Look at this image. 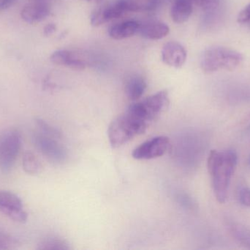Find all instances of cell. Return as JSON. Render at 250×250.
Wrapping results in <instances>:
<instances>
[{"label":"cell","mask_w":250,"mask_h":250,"mask_svg":"<svg viewBox=\"0 0 250 250\" xmlns=\"http://www.w3.org/2000/svg\"><path fill=\"white\" fill-rule=\"evenodd\" d=\"M36 123L39 127L40 130L43 135L50 136V137L55 138V139L61 137V133L60 131L48 124L45 120L38 118L36 119Z\"/></svg>","instance_id":"cell-19"},{"label":"cell","mask_w":250,"mask_h":250,"mask_svg":"<svg viewBox=\"0 0 250 250\" xmlns=\"http://www.w3.org/2000/svg\"><path fill=\"white\" fill-rule=\"evenodd\" d=\"M243 61V56L236 50L223 46H213L203 53L201 67L205 73L218 70H233Z\"/></svg>","instance_id":"cell-3"},{"label":"cell","mask_w":250,"mask_h":250,"mask_svg":"<svg viewBox=\"0 0 250 250\" xmlns=\"http://www.w3.org/2000/svg\"><path fill=\"white\" fill-rule=\"evenodd\" d=\"M0 211L17 223H23L27 220L21 200L13 192L0 191Z\"/></svg>","instance_id":"cell-7"},{"label":"cell","mask_w":250,"mask_h":250,"mask_svg":"<svg viewBox=\"0 0 250 250\" xmlns=\"http://www.w3.org/2000/svg\"><path fill=\"white\" fill-rule=\"evenodd\" d=\"M22 165L23 170L29 175H37L41 172V164L36 156L31 152L26 151L24 153L22 159Z\"/></svg>","instance_id":"cell-17"},{"label":"cell","mask_w":250,"mask_h":250,"mask_svg":"<svg viewBox=\"0 0 250 250\" xmlns=\"http://www.w3.org/2000/svg\"><path fill=\"white\" fill-rule=\"evenodd\" d=\"M57 30V26L55 23H50L44 27L43 34L45 36H50L54 34Z\"/></svg>","instance_id":"cell-23"},{"label":"cell","mask_w":250,"mask_h":250,"mask_svg":"<svg viewBox=\"0 0 250 250\" xmlns=\"http://www.w3.org/2000/svg\"><path fill=\"white\" fill-rule=\"evenodd\" d=\"M148 126L147 123L126 110L109 125L108 136L110 143L113 148H119L135 136L144 134Z\"/></svg>","instance_id":"cell-2"},{"label":"cell","mask_w":250,"mask_h":250,"mask_svg":"<svg viewBox=\"0 0 250 250\" xmlns=\"http://www.w3.org/2000/svg\"><path fill=\"white\" fill-rule=\"evenodd\" d=\"M38 250H67L70 249L68 244L60 238L48 237L41 241L38 245Z\"/></svg>","instance_id":"cell-18"},{"label":"cell","mask_w":250,"mask_h":250,"mask_svg":"<svg viewBox=\"0 0 250 250\" xmlns=\"http://www.w3.org/2000/svg\"><path fill=\"white\" fill-rule=\"evenodd\" d=\"M128 12L126 5L122 0L102 5L95 9L90 16L92 26H98L113 19H118Z\"/></svg>","instance_id":"cell-8"},{"label":"cell","mask_w":250,"mask_h":250,"mask_svg":"<svg viewBox=\"0 0 250 250\" xmlns=\"http://www.w3.org/2000/svg\"><path fill=\"white\" fill-rule=\"evenodd\" d=\"M33 141L37 149L50 161L57 164L65 161L67 158L66 150L55 138L50 137L42 133L35 134Z\"/></svg>","instance_id":"cell-5"},{"label":"cell","mask_w":250,"mask_h":250,"mask_svg":"<svg viewBox=\"0 0 250 250\" xmlns=\"http://www.w3.org/2000/svg\"><path fill=\"white\" fill-rule=\"evenodd\" d=\"M138 32L146 39L160 40L168 35L170 28L163 22H152L140 26Z\"/></svg>","instance_id":"cell-13"},{"label":"cell","mask_w":250,"mask_h":250,"mask_svg":"<svg viewBox=\"0 0 250 250\" xmlns=\"http://www.w3.org/2000/svg\"><path fill=\"white\" fill-rule=\"evenodd\" d=\"M237 155L233 151H216L210 153L207 167L212 182L216 199L224 204L229 196L230 179L237 164Z\"/></svg>","instance_id":"cell-1"},{"label":"cell","mask_w":250,"mask_h":250,"mask_svg":"<svg viewBox=\"0 0 250 250\" xmlns=\"http://www.w3.org/2000/svg\"><path fill=\"white\" fill-rule=\"evenodd\" d=\"M14 245V239L11 236L0 231V250L10 249Z\"/></svg>","instance_id":"cell-20"},{"label":"cell","mask_w":250,"mask_h":250,"mask_svg":"<svg viewBox=\"0 0 250 250\" xmlns=\"http://www.w3.org/2000/svg\"><path fill=\"white\" fill-rule=\"evenodd\" d=\"M162 60L165 64L179 68L186 62V49L179 43L170 41L165 44L162 49Z\"/></svg>","instance_id":"cell-10"},{"label":"cell","mask_w":250,"mask_h":250,"mask_svg":"<svg viewBox=\"0 0 250 250\" xmlns=\"http://www.w3.org/2000/svg\"><path fill=\"white\" fill-rule=\"evenodd\" d=\"M128 12L152 10L158 5L159 0H122Z\"/></svg>","instance_id":"cell-16"},{"label":"cell","mask_w":250,"mask_h":250,"mask_svg":"<svg viewBox=\"0 0 250 250\" xmlns=\"http://www.w3.org/2000/svg\"><path fill=\"white\" fill-rule=\"evenodd\" d=\"M85 1H95L96 3H101L102 1V0H85Z\"/></svg>","instance_id":"cell-25"},{"label":"cell","mask_w":250,"mask_h":250,"mask_svg":"<svg viewBox=\"0 0 250 250\" xmlns=\"http://www.w3.org/2000/svg\"><path fill=\"white\" fill-rule=\"evenodd\" d=\"M50 60L54 64L65 66L76 70H82L86 68V60L81 58L78 54L69 50L62 49L54 51Z\"/></svg>","instance_id":"cell-11"},{"label":"cell","mask_w":250,"mask_h":250,"mask_svg":"<svg viewBox=\"0 0 250 250\" xmlns=\"http://www.w3.org/2000/svg\"><path fill=\"white\" fill-rule=\"evenodd\" d=\"M240 201L242 205L246 207H250V189L245 188L240 192Z\"/></svg>","instance_id":"cell-22"},{"label":"cell","mask_w":250,"mask_h":250,"mask_svg":"<svg viewBox=\"0 0 250 250\" xmlns=\"http://www.w3.org/2000/svg\"><path fill=\"white\" fill-rule=\"evenodd\" d=\"M193 10L192 0H175L171 7V18L176 23H182L188 21Z\"/></svg>","instance_id":"cell-14"},{"label":"cell","mask_w":250,"mask_h":250,"mask_svg":"<svg viewBox=\"0 0 250 250\" xmlns=\"http://www.w3.org/2000/svg\"><path fill=\"white\" fill-rule=\"evenodd\" d=\"M237 20L242 24H250V3L239 13Z\"/></svg>","instance_id":"cell-21"},{"label":"cell","mask_w":250,"mask_h":250,"mask_svg":"<svg viewBox=\"0 0 250 250\" xmlns=\"http://www.w3.org/2000/svg\"><path fill=\"white\" fill-rule=\"evenodd\" d=\"M51 2L29 1L21 12V19L26 23L34 24L45 20L51 14Z\"/></svg>","instance_id":"cell-9"},{"label":"cell","mask_w":250,"mask_h":250,"mask_svg":"<svg viewBox=\"0 0 250 250\" xmlns=\"http://www.w3.org/2000/svg\"><path fill=\"white\" fill-rule=\"evenodd\" d=\"M146 86V82L144 77L138 74L132 75L125 82L126 96L131 101H137L144 95Z\"/></svg>","instance_id":"cell-12"},{"label":"cell","mask_w":250,"mask_h":250,"mask_svg":"<svg viewBox=\"0 0 250 250\" xmlns=\"http://www.w3.org/2000/svg\"></svg>","instance_id":"cell-26"},{"label":"cell","mask_w":250,"mask_h":250,"mask_svg":"<svg viewBox=\"0 0 250 250\" xmlns=\"http://www.w3.org/2000/svg\"><path fill=\"white\" fill-rule=\"evenodd\" d=\"M22 137L16 130H9L0 136V170L8 173L14 165L21 148Z\"/></svg>","instance_id":"cell-4"},{"label":"cell","mask_w":250,"mask_h":250,"mask_svg":"<svg viewBox=\"0 0 250 250\" xmlns=\"http://www.w3.org/2000/svg\"><path fill=\"white\" fill-rule=\"evenodd\" d=\"M16 1V0H0V11L10 8Z\"/></svg>","instance_id":"cell-24"},{"label":"cell","mask_w":250,"mask_h":250,"mask_svg":"<svg viewBox=\"0 0 250 250\" xmlns=\"http://www.w3.org/2000/svg\"><path fill=\"white\" fill-rule=\"evenodd\" d=\"M170 143V139L167 136H155L135 148L132 153V157L137 160L158 158L167 152Z\"/></svg>","instance_id":"cell-6"},{"label":"cell","mask_w":250,"mask_h":250,"mask_svg":"<svg viewBox=\"0 0 250 250\" xmlns=\"http://www.w3.org/2000/svg\"><path fill=\"white\" fill-rule=\"evenodd\" d=\"M141 25L135 21H126L117 23L109 29V35L115 40L130 38L139 30Z\"/></svg>","instance_id":"cell-15"}]
</instances>
